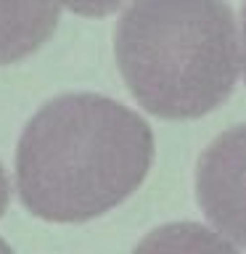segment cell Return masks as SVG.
Listing matches in <instances>:
<instances>
[{"instance_id": "5", "label": "cell", "mask_w": 246, "mask_h": 254, "mask_svg": "<svg viewBox=\"0 0 246 254\" xmlns=\"http://www.w3.org/2000/svg\"><path fill=\"white\" fill-rule=\"evenodd\" d=\"M61 8L77 13V16H90V19H101V16L114 13L124 0H53Z\"/></svg>"}, {"instance_id": "6", "label": "cell", "mask_w": 246, "mask_h": 254, "mask_svg": "<svg viewBox=\"0 0 246 254\" xmlns=\"http://www.w3.org/2000/svg\"><path fill=\"white\" fill-rule=\"evenodd\" d=\"M8 196H11V188H8V178H5V170L0 164V217H3L5 206H8Z\"/></svg>"}, {"instance_id": "4", "label": "cell", "mask_w": 246, "mask_h": 254, "mask_svg": "<svg viewBox=\"0 0 246 254\" xmlns=\"http://www.w3.org/2000/svg\"><path fill=\"white\" fill-rule=\"evenodd\" d=\"M53 0H0V66L40 51L59 27Z\"/></svg>"}, {"instance_id": "1", "label": "cell", "mask_w": 246, "mask_h": 254, "mask_svg": "<svg viewBox=\"0 0 246 254\" xmlns=\"http://www.w3.org/2000/svg\"><path fill=\"white\" fill-rule=\"evenodd\" d=\"M151 164L146 119L106 95L66 93L29 119L16 151V183L35 217L85 222L130 198Z\"/></svg>"}, {"instance_id": "3", "label": "cell", "mask_w": 246, "mask_h": 254, "mask_svg": "<svg viewBox=\"0 0 246 254\" xmlns=\"http://www.w3.org/2000/svg\"><path fill=\"white\" fill-rule=\"evenodd\" d=\"M196 198L217 233L246 249V125L206 146L196 167Z\"/></svg>"}, {"instance_id": "7", "label": "cell", "mask_w": 246, "mask_h": 254, "mask_svg": "<svg viewBox=\"0 0 246 254\" xmlns=\"http://www.w3.org/2000/svg\"><path fill=\"white\" fill-rule=\"evenodd\" d=\"M241 64H244V77H246V5H244V29H241Z\"/></svg>"}, {"instance_id": "2", "label": "cell", "mask_w": 246, "mask_h": 254, "mask_svg": "<svg viewBox=\"0 0 246 254\" xmlns=\"http://www.w3.org/2000/svg\"><path fill=\"white\" fill-rule=\"evenodd\" d=\"M124 85L159 119H198L228 101L241 69L225 0H132L114 35Z\"/></svg>"}]
</instances>
